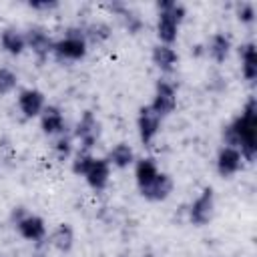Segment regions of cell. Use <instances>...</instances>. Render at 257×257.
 Masks as SVG:
<instances>
[{"label": "cell", "mask_w": 257, "mask_h": 257, "mask_svg": "<svg viewBox=\"0 0 257 257\" xmlns=\"http://www.w3.org/2000/svg\"><path fill=\"white\" fill-rule=\"evenodd\" d=\"M88 52V42L84 40L82 30L70 28L60 40H54L52 44V54L60 62H76L82 60Z\"/></svg>", "instance_id": "obj_3"}, {"label": "cell", "mask_w": 257, "mask_h": 257, "mask_svg": "<svg viewBox=\"0 0 257 257\" xmlns=\"http://www.w3.org/2000/svg\"><path fill=\"white\" fill-rule=\"evenodd\" d=\"M0 257H2V255H0Z\"/></svg>", "instance_id": "obj_31"}, {"label": "cell", "mask_w": 257, "mask_h": 257, "mask_svg": "<svg viewBox=\"0 0 257 257\" xmlns=\"http://www.w3.org/2000/svg\"><path fill=\"white\" fill-rule=\"evenodd\" d=\"M223 145L239 149L243 161L253 163L257 157V102L249 96L241 114H237L229 124L223 126Z\"/></svg>", "instance_id": "obj_1"}, {"label": "cell", "mask_w": 257, "mask_h": 257, "mask_svg": "<svg viewBox=\"0 0 257 257\" xmlns=\"http://www.w3.org/2000/svg\"><path fill=\"white\" fill-rule=\"evenodd\" d=\"M40 128L48 137H60L66 131V118L56 104H46L40 114Z\"/></svg>", "instance_id": "obj_12"}, {"label": "cell", "mask_w": 257, "mask_h": 257, "mask_svg": "<svg viewBox=\"0 0 257 257\" xmlns=\"http://www.w3.org/2000/svg\"><path fill=\"white\" fill-rule=\"evenodd\" d=\"M157 10H159V18H157L159 44L173 46L177 42L179 28L187 16V8L177 0H163L157 4Z\"/></svg>", "instance_id": "obj_2"}, {"label": "cell", "mask_w": 257, "mask_h": 257, "mask_svg": "<svg viewBox=\"0 0 257 257\" xmlns=\"http://www.w3.org/2000/svg\"><path fill=\"white\" fill-rule=\"evenodd\" d=\"M108 8L120 18L122 26H124L131 34H139V32L143 30V18H141L133 8H128L126 4H110Z\"/></svg>", "instance_id": "obj_22"}, {"label": "cell", "mask_w": 257, "mask_h": 257, "mask_svg": "<svg viewBox=\"0 0 257 257\" xmlns=\"http://www.w3.org/2000/svg\"><path fill=\"white\" fill-rule=\"evenodd\" d=\"M108 165L110 167H116V169H128L131 165H135V151L131 145L126 143H118L114 145L110 151H108V157H106Z\"/></svg>", "instance_id": "obj_20"}, {"label": "cell", "mask_w": 257, "mask_h": 257, "mask_svg": "<svg viewBox=\"0 0 257 257\" xmlns=\"http://www.w3.org/2000/svg\"><path fill=\"white\" fill-rule=\"evenodd\" d=\"M159 171L161 169H159L157 161L151 159V157H143V159L135 161V181H137V187L141 189V187L149 185L159 175Z\"/></svg>", "instance_id": "obj_21"}, {"label": "cell", "mask_w": 257, "mask_h": 257, "mask_svg": "<svg viewBox=\"0 0 257 257\" xmlns=\"http://www.w3.org/2000/svg\"><path fill=\"white\" fill-rule=\"evenodd\" d=\"M151 108L161 118L175 112V108H177V86L171 80H167V78L157 80L155 94H153V100H151Z\"/></svg>", "instance_id": "obj_6"}, {"label": "cell", "mask_w": 257, "mask_h": 257, "mask_svg": "<svg viewBox=\"0 0 257 257\" xmlns=\"http://www.w3.org/2000/svg\"><path fill=\"white\" fill-rule=\"evenodd\" d=\"M161 122H163V118L151 108V104H145V106L139 108L137 131H139V139H141V143L145 147H149L157 139V135L161 131Z\"/></svg>", "instance_id": "obj_8"}, {"label": "cell", "mask_w": 257, "mask_h": 257, "mask_svg": "<svg viewBox=\"0 0 257 257\" xmlns=\"http://www.w3.org/2000/svg\"><path fill=\"white\" fill-rule=\"evenodd\" d=\"M143 257H157V255H153V253H145Z\"/></svg>", "instance_id": "obj_29"}, {"label": "cell", "mask_w": 257, "mask_h": 257, "mask_svg": "<svg viewBox=\"0 0 257 257\" xmlns=\"http://www.w3.org/2000/svg\"><path fill=\"white\" fill-rule=\"evenodd\" d=\"M16 86H18V74L8 66H0V96L14 92Z\"/></svg>", "instance_id": "obj_25"}, {"label": "cell", "mask_w": 257, "mask_h": 257, "mask_svg": "<svg viewBox=\"0 0 257 257\" xmlns=\"http://www.w3.org/2000/svg\"><path fill=\"white\" fill-rule=\"evenodd\" d=\"M0 46L10 56H20L26 50V36L14 26H8L0 32Z\"/></svg>", "instance_id": "obj_17"}, {"label": "cell", "mask_w": 257, "mask_h": 257, "mask_svg": "<svg viewBox=\"0 0 257 257\" xmlns=\"http://www.w3.org/2000/svg\"><path fill=\"white\" fill-rule=\"evenodd\" d=\"M84 181H86V185L92 191H96V193L98 191H104L106 185H108V181H110V165H108V161L106 159H100V157H94L90 169L84 175Z\"/></svg>", "instance_id": "obj_14"}, {"label": "cell", "mask_w": 257, "mask_h": 257, "mask_svg": "<svg viewBox=\"0 0 257 257\" xmlns=\"http://www.w3.org/2000/svg\"><path fill=\"white\" fill-rule=\"evenodd\" d=\"M217 257H221V255H217Z\"/></svg>", "instance_id": "obj_30"}, {"label": "cell", "mask_w": 257, "mask_h": 257, "mask_svg": "<svg viewBox=\"0 0 257 257\" xmlns=\"http://www.w3.org/2000/svg\"><path fill=\"white\" fill-rule=\"evenodd\" d=\"M239 60H241V74L245 80L253 82L257 78V56H255V42H245L239 46Z\"/></svg>", "instance_id": "obj_19"}, {"label": "cell", "mask_w": 257, "mask_h": 257, "mask_svg": "<svg viewBox=\"0 0 257 257\" xmlns=\"http://www.w3.org/2000/svg\"><path fill=\"white\" fill-rule=\"evenodd\" d=\"M24 36H26V48H30L38 58H44V56H48V54L52 52L54 40L50 38V34H48L44 28H40V26H30V28L24 32Z\"/></svg>", "instance_id": "obj_13"}, {"label": "cell", "mask_w": 257, "mask_h": 257, "mask_svg": "<svg viewBox=\"0 0 257 257\" xmlns=\"http://www.w3.org/2000/svg\"><path fill=\"white\" fill-rule=\"evenodd\" d=\"M14 225L16 231L22 239L32 241V243H40L46 237V223L42 217L24 211L22 207H18V215L14 213Z\"/></svg>", "instance_id": "obj_5"}, {"label": "cell", "mask_w": 257, "mask_h": 257, "mask_svg": "<svg viewBox=\"0 0 257 257\" xmlns=\"http://www.w3.org/2000/svg\"><path fill=\"white\" fill-rule=\"evenodd\" d=\"M231 48H233V44H231L229 34H225V32H215V34H211V38L207 40V48H205V50H207V56H209L213 62L223 64V62L229 58Z\"/></svg>", "instance_id": "obj_15"}, {"label": "cell", "mask_w": 257, "mask_h": 257, "mask_svg": "<svg viewBox=\"0 0 257 257\" xmlns=\"http://www.w3.org/2000/svg\"><path fill=\"white\" fill-rule=\"evenodd\" d=\"M28 8L32 10H42V12H50L54 8H58L56 0H38V2H28Z\"/></svg>", "instance_id": "obj_28"}, {"label": "cell", "mask_w": 257, "mask_h": 257, "mask_svg": "<svg viewBox=\"0 0 257 257\" xmlns=\"http://www.w3.org/2000/svg\"><path fill=\"white\" fill-rule=\"evenodd\" d=\"M151 62L161 70V72H173L179 64V54L173 46L167 44H155L151 50Z\"/></svg>", "instance_id": "obj_16"}, {"label": "cell", "mask_w": 257, "mask_h": 257, "mask_svg": "<svg viewBox=\"0 0 257 257\" xmlns=\"http://www.w3.org/2000/svg\"><path fill=\"white\" fill-rule=\"evenodd\" d=\"M74 137L78 139L82 151H92L96 147L100 139V122L92 110H84L80 114L76 128H74Z\"/></svg>", "instance_id": "obj_7"}, {"label": "cell", "mask_w": 257, "mask_h": 257, "mask_svg": "<svg viewBox=\"0 0 257 257\" xmlns=\"http://www.w3.org/2000/svg\"><path fill=\"white\" fill-rule=\"evenodd\" d=\"M215 167H217V173L223 177V179H229L233 175H237L243 167V157L239 153V149H233V147H221L219 153H217V159H215Z\"/></svg>", "instance_id": "obj_11"}, {"label": "cell", "mask_w": 257, "mask_h": 257, "mask_svg": "<svg viewBox=\"0 0 257 257\" xmlns=\"http://www.w3.org/2000/svg\"><path fill=\"white\" fill-rule=\"evenodd\" d=\"M82 34H84V40H90L94 44H102L110 38V26L106 22H90L82 30Z\"/></svg>", "instance_id": "obj_23"}, {"label": "cell", "mask_w": 257, "mask_h": 257, "mask_svg": "<svg viewBox=\"0 0 257 257\" xmlns=\"http://www.w3.org/2000/svg\"><path fill=\"white\" fill-rule=\"evenodd\" d=\"M173 189H175L173 177H171L169 173L159 171V175H157L149 185L141 187L139 193H141L143 199H147V201H151V203H161V201H167V199L171 197Z\"/></svg>", "instance_id": "obj_9"}, {"label": "cell", "mask_w": 257, "mask_h": 257, "mask_svg": "<svg viewBox=\"0 0 257 257\" xmlns=\"http://www.w3.org/2000/svg\"><path fill=\"white\" fill-rule=\"evenodd\" d=\"M16 102H18V110L22 112L24 118H36L42 114V110L46 106V96L38 88H24L18 92Z\"/></svg>", "instance_id": "obj_10"}, {"label": "cell", "mask_w": 257, "mask_h": 257, "mask_svg": "<svg viewBox=\"0 0 257 257\" xmlns=\"http://www.w3.org/2000/svg\"><path fill=\"white\" fill-rule=\"evenodd\" d=\"M52 153L58 161H68L72 157V139L66 135H60L52 145Z\"/></svg>", "instance_id": "obj_26"}, {"label": "cell", "mask_w": 257, "mask_h": 257, "mask_svg": "<svg viewBox=\"0 0 257 257\" xmlns=\"http://www.w3.org/2000/svg\"><path fill=\"white\" fill-rule=\"evenodd\" d=\"M215 215V191L213 187H203L201 193L189 205V223L195 227H205Z\"/></svg>", "instance_id": "obj_4"}, {"label": "cell", "mask_w": 257, "mask_h": 257, "mask_svg": "<svg viewBox=\"0 0 257 257\" xmlns=\"http://www.w3.org/2000/svg\"><path fill=\"white\" fill-rule=\"evenodd\" d=\"M50 245L58 251V253H70V249L74 247V229L70 223H58L52 233H50Z\"/></svg>", "instance_id": "obj_18"}, {"label": "cell", "mask_w": 257, "mask_h": 257, "mask_svg": "<svg viewBox=\"0 0 257 257\" xmlns=\"http://www.w3.org/2000/svg\"><path fill=\"white\" fill-rule=\"evenodd\" d=\"M92 161H94V155H92L90 151H82V149H80V151L72 157V161H70V169H72V173H74L76 177H84L86 171L90 169Z\"/></svg>", "instance_id": "obj_24"}, {"label": "cell", "mask_w": 257, "mask_h": 257, "mask_svg": "<svg viewBox=\"0 0 257 257\" xmlns=\"http://www.w3.org/2000/svg\"><path fill=\"white\" fill-rule=\"evenodd\" d=\"M237 20L241 24H253L255 22V4L253 2H239L235 8Z\"/></svg>", "instance_id": "obj_27"}]
</instances>
